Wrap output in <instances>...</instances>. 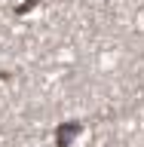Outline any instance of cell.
Segmentation results:
<instances>
[{
  "label": "cell",
  "instance_id": "cell-1",
  "mask_svg": "<svg viewBox=\"0 0 144 147\" xmlns=\"http://www.w3.org/2000/svg\"><path fill=\"white\" fill-rule=\"evenodd\" d=\"M83 135V123L80 119H68L55 126V147H74V141Z\"/></svg>",
  "mask_w": 144,
  "mask_h": 147
},
{
  "label": "cell",
  "instance_id": "cell-2",
  "mask_svg": "<svg viewBox=\"0 0 144 147\" xmlns=\"http://www.w3.org/2000/svg\"><path fill=\"white\" fill-rule=\"evenodd\" d=\"M40 3H43V0H25V3H18V6H16V16H25V12H31V9L40 6Z\"/></svg>",
  "mask_w": 144,
  "mask_h": 147
}]
</instances>
